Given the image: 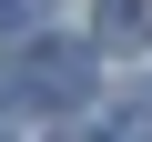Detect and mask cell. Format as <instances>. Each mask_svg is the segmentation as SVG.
I'll return each mask as SVG.
<instances>
[{"label": "cell", "instance_id": "1", "mask_svg": "<svg viewBox=\"0 0 152 142\" xmlns=\"http://www.w3.org/2000/svg\"><path fill=\"white\" fill-rule=\"evenodd\" d=\"M10 102L81 112V102H91V51H81V41H31V51H20V71H10Z\"/></svg>", "mask_w": 152, "mask_h": 142}, {"label": "cell", "instance_id": "3", "mask_svg": "<svg viewBox=\"0 0 152 142\" xmlns=\"http://www.w3.org/2000/svg\"><path fill=\"white\" fill-rule=\"evenodd\" d=\"M102 132H112V142H152V91H132V102H122Z\"/></svg>", "mask_w": 152, "mask_h": 142}, {"label": "cell", "instance_id": "2", "mask_svg": "<svg viewBox=\"0 0 152 142\" xmlns=\"http://www.w3.org/2000/svg\"><path fill=\"white\" fill-rule=\"evenodd\" d=\"M91 41L102 51H152V0H91Z\"/></svg>", "mask_w": 152, "mask_h": 142}]
</instances>
